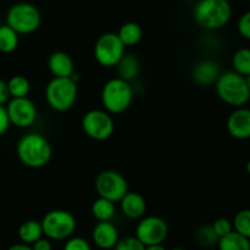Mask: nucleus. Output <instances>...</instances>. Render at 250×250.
<instances>
[{
    "mask_svg": "<svg viewBox=\"0 0 250 250\" xmlns=\"http://www.w3.org/2000/svg\"><path fill=\"white\" fill-rule=\"evenodd\" d=\"M115 67L117 68V77H121L124 80L132 82L136 80L141 71V63H139L138 58L133 54H126L122 56L121 60L119 61Z\"/></svg>",
    "mask_w": 250,
    "mask_h": 250,
    "instance_id": "a211bd4d",
    "label": "nucleus"
},
{
    "mask_svg": "<svg viewBox=\"0 0 250 250\" xmlns=\"http://www.w3.org/2000/svg\"><path fill=\"white\" fill-rule=\"evenodd\" d=\"M171 250H187V249H185V248H180V247H177V248H173V249H171Z\"/></svg>",
    "mask_w": 250,
    "mask_h": 250,
    "instance_id": "58836bf2",
    "label": "nucleus"
},
{
    "mask_svg": "<svg viewBox=\"0 0 250 250\" xmlns=\"http://www.w3.org/2000/svg\"><path fill=\"white\" fill-rule=\"evenodd\" d=\"M231 61L234 72L243 77L250 75V48H241L234 51Z\"/></svg>",
    "mask_w": 250,
    "mask_h": 250,
    "instance_id": "393cba45",
    "label": "nucleus"
},
{
    "mask_svg": "<svg viewBox=\"0 0 250 250\" xmlns=\"http://www.w3.org/2000/svg\"><path fill=\"white\" fill-rule=\"evenodd\" d=\"M0 24H1V23H0Z\"/></svg>",
    "mask_w": 250,
    "mask_h": 250,
    "instance_id": "ea45409f",
    "label": "nucleus"
},
{
    "mask_svg": "<svg viewBox=\"0 0 250 250\" xmlns=\"http://www.w3.org/2000/svg\"><path fill=\"white\" fill-rule=\"evenodd\" d=\"M211 226H212V229L215 231V233H216L217 237H219V239L221 238V237L229 234V232L233 231V225H232V221L231 220L226 219V217H220V219L215 220V221L212 222Z\"/></svg>",
    "mask_w": 250,
    "mask_h": 250,
    "instance_id": "c85d7f7f",
    "label": "nucleus"
},
{
    "mask_svg": "<svg viewBox=\"0 0 250 250\" xmlns=\"http://www.w3.org/2000/svg\"><path fill=\"white\" fill-rule=\"evenodd\" d=\"M195 239H197L198 243L203 247H209L215 246L219 242V237L215 233V231L212 229L211 225H203L195 232Z\"/></svg>",
    "mask_w": 250,
    "mask_h": 250,
    "instance_id": "bb28decb",
    "label": "nucleus"
},
{
    "mask_svg": "<svg viewBox=\"0 0 250 250\" xmlns=\"http://www.w3.org/2000/svg\"><path fill=\"white\" fill-rule=\"evenodd\" d=\"M92 214L98 221H111L116 214L115 203L105 198L98 197V199H95L92 204Z\"/></svg>",
    "mask_w": 250,
    "mask_h": 250,
    "instance_id": "5701e85b",
    "label": "nucleus"
},
{
    "mask_svg": "<svg viewBox=\"0 0 250 250\" xmlns=\"http://www.w3.org/2000/svg\"><path fill=\"white\" fill-rule=\"evenodd\" d=\"M43 233L50 241H65L70 238L76 229L75 216L67 210H50L42 219Z\"/></svg>",
    "mask_w": 250,
    "mask_h": 250,
    "instance_id": "0eeeda50",
    "label": "nucleus"
},
{
    "mask_svg": "<svg viewBox=\"0 0 250 250\" xmlns=\"http://www.w3.org/2000/svg\"><path fill=\"white\" fill-rule=\"evenodd\" d=\"M93 242L99 249H114L119 242V231L111 221H99L93 229Z\"/></svg>",
    "mask_w": 250,
    "mask_h": 250,
    "instance_id": "2eb2a0df",
    "label": "nucleus"
},
{
    "mask_svg": "<svg viewBox=\"0 0 250 250\" xmlns=\"http://www.w3.org/2000/svg\"><path fill=\"white\" fill-rule=\"evenodd\" d=\"M82 129L89 138L103 142L114 134L115 122L112 115L105 110L93 109L85 112L82 117Z\"/></svg>",
    "mask_w": 250,
    "mask_h": 250,
    "instance_id": "1a4fd4ad",
    "label": "nucleus"
},
{
    "mask_svg": "<svg viewBox=\"0 0 250 250\" xmlns=\"http://www.w3.org/2000/svg\"><path fill=\"white\" fill-rule=\"evenodd\" d=\"M232 17L229 0H198L193 7L195 23L207 31H217L226 26Z\"/></svg>",
    "mask_w": 250,
    "mask_h": 250,
    "instance_id": "f03ea898",
    "label": "nucleus"
},
{
    "mask_svg": "<svg viewBox=\"0 0 250 250\" xmlns=\"http://www.w3.org/2000/svg\"><path fill=\"white\" fill-rule=\"evenodd\" d=\"M220 66L219 63L211 59H204L200 60L193 66L192 78L194 83L202 87H208V85L215 84L216 80L219 78Z\"/></svg>",
    "mask_w": 250,
    "mask_h": 250,
    "instance_id": "4468645a",
    "label": "nucleus"
},
{
    "mask_svg": "<svg viewBox=\"0 0 250 250\" xmlns=\"http://www.w3.org/2000/svg\"><path fill=\"white\" fill-rule=\"evenodd\" d=\"M247 173L250 176V159H249L248 163H247Z\"/></svg>",
    "mask_w": 250,
    "mask_h": 250,
    "instance_id": "4c0bfd02",
    "label": "nucleus"
},
{
    "mask_svg": "<svg viewBox=\"0 0 250 250\" xmlns=\"http://www.w3.org/2000/svg\"><path fill=\"white\" fill-rule=\"evenodd\" d=\"M10 126H11V124H10L6 107H5V105H0V137L6 133Z\"/></svg>",
    "mask_w": 250,
    "mask_h": 250,
    "instance_id": "2f4dec72",
    "label": "nucleus"
},
{
    "mask_svg": "<svg viewBox=\"0 0 250 250\" xmlns=\"http://www.w3.org/2000/svg\"><path fill=\"white\" fill-rule=\"evenodd\" d=\"M120 208L125 216L132 220H138L144 216L146 211V202L142 194L137 192H127L120 200Z\"/></svg>",
    "mask_w": 250,
    "mask_h": 250,
    "instance_id": "dca6fc26",
    "label": "nucleus"
},
{
    "mask_svg": "<svg viewBox=\"0 0 250 250\" xmlns=\"http://www.w3.org/2000/svg\"><path fill=\"white\" fill-rule=\"evenodd\" d=\"M126 46L117 33L106 32L98 37L94 44V58L103 67H115L126 53Z\"/></svg>",
    "mask_w": 250,
    "mask_h": 250,
    "instance_id": "6e6552de",
    "label": "nucleus"
},
{
    "mask_svg": "<svg viewBox=\"0 0 250 250\" xmlns=\"http://www.w3.org/2000/svg\"><path fill=\"white\" fill-rule=\"evenodd\" d=\"M7 87L11 98L28 97L31 92V82L27 77L22 75H15L7 81Z\"/></svg>",
    "mask_w": 250,
    "mask_h": 250,
    "instance_id": "b1692460",
    "label": "nucleus"
},
{
    "mask_svg": "<svg viewBox=\"0 0 250 250\" xmlns=\"http://www.w3.org/2000/svg\"><path fill=\"white\" fill-rule=\"evenodd\" d=\"M20 43V34L10 26L0 24V53H14Z\"/></svg>",
    "mask_w": 250,
    "mask_h": 250,
    "instance_id": "4be33fe9",
    "label": "nucleus"
},
{
    "mask_svg": "<svg viewBox=\"0 0 250 250\" xmlns=\"http://www.w3.org/2000/svg\"><path fill=\"white\" fill-rule=\"evenodd\" d=\"M63 250H92L90 244L82 237H70L66 239Z\"/></svg>",
    "mask_w": 250,
    "mask_h": 250,
    "instance_id": "c756f323",
    "label": "nucleus"
},
{
    "mask_svg": "<svg viewBox=\"0 0 250 250\" xmlns=\"http://www.w3.org/2000/svg\"><path fill=\"white\" fill-rule=\"evenodd\" d=\"M232 225L234 231L250 239V209H243L237 212Z\"/></svg>",
    "mask_w": 250,
    "mask_h": 250,
    "instance_id": "a878e982",
    "label": "nucleus"
},
{
    "mask_svg": "<svg viewBox=\"0 0 250 250\" xmlns=\"http://www.w3.org/2000/svg\"><path fill=\"white\" fill-rule=\"evenodd\" d=\"M226 128L229 136L238 141L250 138V109L246 106L234 107L227 117Z\"/></svg>",
    "mask_w": 250,
    "mask_h": 250,
    "instance_id": "ddd939ff",
    "label": "nucleus"
},
{
    "mask_svg": "<svg viewBox=\"0 0 250 250\" xmlns=\"http://www.w3.org/2000/svg\"><path fill=\"white\" fill-rule=\"evenodd\" d=\"M48 68L54 77H73L75 63L65 51H54L48 58Z\"/></svg>",
    "mask_w": 250,
    "mask_h": 250,
    "instance_id": "f3484780",
    "label": "nucleus"
},
{
    "mask_svg": "<svg viewBox=\"0 0 250 250\" xmlns=\"http://www.w3.org/2000/svg\"><path fill=\"white\" fill-rule=\"evenodd\" d=\"M5 107L9 115L10 124L19 128H28L38 117L36 104L28 97L11 98Z\"/></svg>",
    "mask_w": 250,
    "mask_h": 250,
    "instance_id": "9b49d317",
    "label": "nucleus"
},
{
    "mask_svg": "<svg viewBox=\"0 0 250 250\" xmlns=\"http://www.w3.org/2000/svg\"><path fill=\"white\" fill-rule=\"evenodd\" d=\"M19 238L22 243H26L32 246L36 241L43 237V227L42 222L37 220H27L21 226L19 227Z\"/></svg>",
    "mask_w": 250,
    "mask_h": 250,
    "instance_id": "aec40b11",
    "label": "nucleus"
},
{
    "mask_svg": "<svg viewBox=\"0 0 250 250\" xmlns=\"http://www.w3.org/2000/svg\"><path fill=\"white\" fill-rule=\"evenodd\" d=\"M32 249L33 250H53V246L50 243V239L49 238H39L38 241L34 242L32 244Z\"/></svg>",
    "mask_w": 250,
    "mask_h": 250,
    "instance_id": "72a5a7b5",
    "label": "nucleus"
},
{
    "mask_svg": "<svg viewBox=\"0 0 250 250\" xmlns=\"http://www.w3.org/2000/svg\"><path fill=\"white\" fill-rule=\"evenodd\" d=\"M168 226L164 219L159 216L142 217L136 229V237L144 246L163 244L167 238Z\"/></svg>",
    "mask_w": 250,
    "mask_h": 250,
    "instance_id": "f8f14e48",
    "label": "nucleus"
},
{
    "mask_svg": "<svg viewBox=\"0 0 250 250\" xmlns=\"http://www.w3.org/2000/svg\"><path fill=\"white\" fill-rule=\"evenodd\" d=\"M98 195L112 203H119L128 192V183L124 175L115 170L102 171L95 178Z\"/></svg>",
    "mask_w": 250,
    "mask_h": 250,
    "instance_id": "9d476101",
    "label": "nucleus"
},
{
    "mask_svg": "<svg viewBox=\"0 0 250 250\" xmlns=\"http://www.w3.org/2000/svg\"><path fill=\"white\" fill-rule=\"evenodd\" d=\"M134 98V90L131 82L121 77H114L103 85L102 99L105 111L111 115H120L127 111Z\"/></svg>",
    "mask_w": 250,
    "mask_h": 250,
    "instance_id": "7ed1b4c3",
    "label": "nucleus"
},
{
    "mask_svg": "<svg viewBox=\"0 0 250 250\" xmlns=\"http://www.w3.org/2000/svg\"><path fill=\"white\" fill-rule=\"evenodd\" d=\"M117 36L125 46H134L143 38V29L137 22L129 21L121 24L117 31Z\"/></svg>",
    "mask_w": 250,
    "mask_h": 250,
    "instance_id": "6ab92c4d",
    "label": "nucleus"
},
{
    "mask_svg": "<svg viewBox=\"0 0 250 250\" xmlns=\"http://www.w3.org/2000/svg\"><path fill=\"white\" fill-rule=\"evenodd\" d=\"M42 15L36 5L31 2H16L6 12V24L20 36L32 34L41 27Z\"/></svg>",
    "mask_w": 250,
    "mask_h": 250,
    "instance_id": "423d86ee",
    "label": "nucleus"
},
{
    "mask_svg": "<svg viewBox=\"0 0 250 250\" xmlns=\"http://www.w3.org/2000/svg\"><path fill=\"white\" fill-rule=\"evenodd\" d=\"M45 100L58 112L68 111L75 105L78 85L73 77H53L45 87Z\"/></svg>",
    "mask_w": 250,
    "mask_h": 250,
    "instance_id": "39448f33",
    "label": "nucleus"
},
{
    "mask_svg": "<svg viewBox=\"0 0 250 250\" xmlns=\"http://www.w3.org/2000/svg\"><path fill=\"white\" fill-rule=\"evenodd\" d=\"M144 250H166L163 244H153V246H146Z\"/></svg>",
    "mask_w": 250,
    "mask_h": 250,
    "instance_id": "c9c22d12",
    "label": "nucleus"
},
{
    "mask_svg": "<svg viewBox=\"0 0 250 250\" xmlns=\"http://www.w3.org/2000/svg\"><path fill=\"white\" fill-rule=\"evenodd\" d=\"M237 31L247 41H250V10L246 11L237 22Z\"/></svg>",
    "mask_w": 250,
    "mask_h": 250,
    "instance_id": "7c9ffc66",
    "label": "nucleus"
},
{
    "mask_svg": "<svg viewBox=\"0 0 250 250\" xmlns=\"http://www.w3.org/2000/svg\"><path fill=\"white\" fill-rule=\"evenodd\" d=\"M7 250H33L32 249V246H29V244H26V243H16L14 244V246L9 247V249Z\"/></svg>",
    "mask_w": 250,
    "mask_h": 250,
    "instance_id": "f704fd0d",
    "label": "nucleus"
},
{
    "mask_svg": "<svg viewBox=\"0 0 250 250\" xmlns=\"http://www.w3.org/2000/svg\"><path fill=\"white\" fill-rule=\"evenodd\" d=\"M146 246L134 237H126L124 239H119L116 246L114 247V250H144Z\"/></svg>",
    "mask_w": 250,
    "mask_h": 250,
    "instance_id": "cd10ccee",
    "label": "nucleus"
},
{
    "mask_svg": "<svg viewBox=\"0 0 250 250\" xmlns=\"http://www.w3.org/2000/svg\"><path fill=\"white\" fill-rule=\"evenodd\" d=\"M246 83H247V85H248V88H249V90H250V75H248V76H246Z\"/></svg>",
    "mask_w": 250,
    "mask_h": 250,
    "instance_id": "e433bc0d",
    "label": "nucleus"
},
{
    "mask_svg": "<svg viewBox=\"0 0 250 250\" xmlns=\"http://www.w3.org/2000/svg\"><path fill=\"white\" fill-rule=\"evenodd\" d=\"M219 250H250V239L233 229L217 242Z\"/></svg>",
    "mask_w": 250,
    "mask_h": 250,
    "instance_id": "412c9836",
    "label": "nucleus"
},
{
    "mask_svg": "<svg viewBox=\"0 0 250 250\" xmlns=\"http://www.w3.org/2000/svg\"><path fill=\"white\" fill-rule=\"evenodd\" d=\"M215 92L220 100L232 107L244 106L250 100V90L246 78L234 71L220 73L215 82Z\"/></svg>",
    "mask_w": 250,
    "mask_h": 250,
    "instance_id": "20e7f679",
    "label": "nucleus"
},
{
    "mask_svg": "<svg viewBox=\"0 0 250 250\" xmlns=\"http://www.w3.org/2000/svg\"><path fill=\"white\" fill-rule=\"evenodd\" d=\"M19 160L31 168H41L48 165L53 156L50 142L43 134L29 132L19 139L16 146Z\"/></svg>",
    "mask_w": 250,
    "mask_h": 250,
    "instance_id": "f257e3e1",
    "label": "nucleus"
},
{
    "mask_svg": "<svg viewBox=\"0 0 250 250\" xmlns=\"http://www.w3.org/2000/svg\"><path fill=\"white\" fill-rule=\"evenodd\" d=\"M10 99H11V95H10L7 82L4 80H0V105H6Z\"/></svg>",
    "mask_w": 250,
    "mask_h": 250,
    "instance_id": "473e14b6",
    "label": "nucleus"
}]
</instances>
